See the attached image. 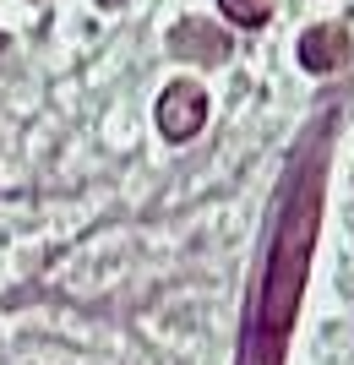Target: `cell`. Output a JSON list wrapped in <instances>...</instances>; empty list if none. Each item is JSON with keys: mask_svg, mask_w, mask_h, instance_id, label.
<instances>
[{"mask_svg": "<svg viewBox=\"0 0 354 365\" xmlns=\"http://www.w3.org/2000/svg\"><path fill=\"white\" fill-rule=\"evenodd\" d=\"M316 218H322V175H316V164H306L300 191L283 202V224H278L273 257H267L256 311H251L246 365H278L283 360V344H289V327H294V305H300V289H306V273H311Z\"/></svg>", "mask_w": 354, "mask_h": 365, "instance_id": "6da1fadb", "label": "cell"}, {"mask_svg": "<svg viewBox=\"0 0 354 365\" xmlns=\"http://www.w3.org/2000/svg\"><path fill=\"white\" fill-rule=\"evenodd\" d=\"M170 55L197 61V66H224L229 61V33L213 28V22H202V16H185V22L170 28Z\"/></svg>", "mask_w": 354, "mask_h": 365, "instance_id": "3957f363", "label": "cell"}, {"mask_svg": "<svg viewBox=\"0 0 354 365\" xmlns=\"http://www.w3.org/2000/svg\"><path fill=\"white\" fill-rule=\"evenodd\" d=\"M300 66L306 71H343L349 66V33L338 28V22H322V28H311L306 38H300Z\"/></svg>", "mask_w": 354, "mask_h": 365, "instance_id": "277c9868", "label": "cell"}, {"mask_svg": "<svg viewBox=\"0 0 354 365\" xmlns=\"http://www.w3.org/2000/svg\"><path fill=\"white\" fill-rule=\"evenodd\" d=\"M202 120H207V93L197 82H170L158 98V131L170 142H185L202 131Z\"/></svg>", "mask_w": 354, "mask_h": 365, "instance_id": "7a4b0ae2", "label": "cell"}, {"mask_svg": "<svg viewBox=\"0 0 354 365\" xmlns=\"http://www.w3.org/2000/svg\"><path fill=\"white\" fill-rule=\"evenodd\" d=\"M218 6H224V16L240 22V28H262L267 16H273V0H218Z\"/></svg>", "mask_w": 354, "mask_h": 365, "instance_id": "5b68a950", "label": "cell"}]
</instances>
